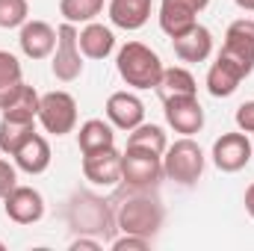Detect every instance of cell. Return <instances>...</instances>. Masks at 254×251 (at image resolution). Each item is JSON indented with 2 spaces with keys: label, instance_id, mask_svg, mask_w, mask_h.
<instances>
[{
  "label": "cell",
  "instance_id": "cell-29",
  "mask_svg": "<svg viewBox=\"0 0 254 251\" xmlns=\"http://www.w3.org/2000/svg\"><path fill=\"white\" fill-rule=\"evenodd\" d=\"M110 246H113V251H145L151 246V240L136 237V234H125V237H113Z\"/></svg>",
  "mask_w": 254,
  "mask_h": 251
},
{
  "label": "cell",
  "instance_id": "cell-3",
  "mask_svg": "<svg viewBox=\"0 0 254 251\" xmlns=\"http://www.w3.org/2000/svg\"><path fill=\"white\" fill-rule=\"evenodd\" d=\"M116 68H119L122 80L127 86H133V89H157V83L163 77L160 57L148 45H142V42H127L125 48L119 51Z\"/></svg>",
  "mask_w": 254,
  "mask_h": 251
},
{
  "label": "cell",
  "instance_id": "cell-6",
  "mask_svg": "<svg viewBox=\"0 0 254 251\" xmlns=\"http://www.w3.org/2000/svg\"><path fill=\"white\" fill-rule=\"evenodd\" d=\"M39 122L48 133L65 136L77 127V101L68 92H48L39 101Z\"/></svg>",
  "mask_w": 254,
  "mask_h": 251
},
{
  "label": "cell",
  "instance_id": "cell-7",
  "mask_svg": "<svg viewBox=\"0 0 254 251\" xmlns=\"http://www.w3.org/2000/svg\"><path fill=\"white\" fill-rule=\"evenodd\" d=\"M51 71L60 83H71L83 74V54H80V45H77V27L68 24V21L57 30V51H54Z\"/></svg>",
  "mask_w": 254,
  "mask_h": 251
},
{
  "label": "cell",
  "instance_id": "cell-5",
  "mask_svg": "<svg viewBox=\"0 0 254 251\" xmlns=\"http://www.w3.org/2000/svg\"><path fill=\"white\" fill-rule=\"evenodd\" d=\"M163 157L145 148H127L122 154V184L136 192H151L163 181Z\"/></svg>",
  "mask_w": 254,
  "mask_h": 251
},
{
  "label": "cell",
  "instance_id": "cell-32",
  "mask_svg": "<svg viewBox=\"0 0 254 251\" xmlns=\"http://www.w3.org/2000/svg\"><path fill=\"white\" fill-rule=\"evenodd\" d=\"M101 246H104V243H101L98 237H83V234H77V237L71 240V249H74V251H80V249L98 251V249H101Z\"/></svg>",
  "mask_w": 254,
  "mask_h": 251
},
{
  "label": "cell",
  "instance_id": "cell-2",
  "mask_svg": "<svg viewBox=\"0 0 254 251\" xmlns=\"http://www.w3.org/2000/svg\"><path fill=\"white\" fill-rule=\"evenodd\" d=\"M163 219H166L163 204L151 192H136V189H130V195L116 210V228L122 234H136L145 240H154L160 234Z\"/></svg>",
  "mask_w": 254,
  "mask_h": 251
},
{
  "label": "cell",
  "instance_id": "cell-22",
  "mask_svg": "<svg viewBox=\"0 0 254 251\" xmlns=\"http://www.w3.org/2000/svg\"><path fill=\"white\" fill-rule=\"evenodd\" d=\"M157 95L160 101H169V98H184V95H198V83L187 68L175 65V68H163V77L157 83Z\"/></svg>",
  "mask_w": 254,
  "mask_h": 251
},
{
  "label": "cell",
  "instance_id": "cell-25",
  "mask_svg": "<svg viewBox=\"0 0 254 251\" xmlns=\"http://www.w3.org/2000/svg\"><path fill=\"white\" fill-rule=\"evenodd\" d=\"M36 133V122H12V119H0V151L6 157H12L24 142L27 136Z\"/></svg>",
  "mask_w": 254,
  "mask_h": 251
},
{
  "label": "cell",
  "instance_id": "cell-12",
  "mask_svg": "<svg viewBox=\"0 0 254 251\" xmlns=\"http://www.w3.org/2000/svg\"><path fill=\"white\" fill-rule=\"evenodd\" d=\"M3 210L15 225H36L45 216V198L33 187H15L3 198Z\"/></svg>",
  "mask_w": 254,
  "mask_h": 251
},
{
  "label": "cell",
  "instance_id": "cell-35",
  "mask_svg": "<svg viewBox=\"0 0 254 251\" xmlns=\"http://www.w3.org/2000/svg\"><path fill=\"white\" fill-rule=\"evenodd\" d=\"M0 251H6V246H3V243H0Z\"/></svg>",
  "mask_w": 254,
  "mask_h": 251
},
{
  "label": "cell",
  "instance_id": "cell-11",
  "mask_svg": "<svg viewBox=\"0 0 254 251\" xmlns=\"http://www.w3.org/2000/svg\"><path fill=\"white\" fill-rule=\"evenodd\" d=\"M252 160V142L246 133H222L213 142V166L225 175L243 172Z\"/></svg>",
  "mask_w": 254,
  "mask_h": 251
},
{
  "label": "cell",
  "instance_id": "cell-16",
  "mask_svg": "<svg viewBox=\"0 0 254 251\" xmlns=\"http://www.w3.org/2000/svg\"><path fill=\"white\" fill-rule=\"evenodd\" d=\"M12 157H15V166H18L21 172H27V175H42V172H48V166H51V145H48V139H45L42 133H30L27 142H24Z\"/></svg>",
  "mask_w": 254,
  "mask_h": 251
},
{
  "label": "cell",
  "instance_id": "cell-19",
  "mask_svg": "<svg viewBox=\"0 0 254 251\" xmlns=\"http://www.w3.org/2000/svg\"><path fill=\"white\" fill-rule=\"evenodd\" d=\"M39 101H42V95H39L33 86L21 83V86L3 101L0 116H3V119H12V122H36V119H39Z\"/></svg>",
  "mask_w": 254,
  "mask_h": 251
},
{
  "label": "cell",
  "instance_id": "cell-31",
  "mask_svg": "<svg viewBox=\"0 0 254 251\" xmlns=\"http://www.w3.org/2000/svg\"><path fill=\"white\" fill-rule=\"evenodd\" d=\"M237 127L243 133H254V101H246L237 107Z\"/></svg>",
  "mask_w": 254,
  "mask_h": 251
},
{
  "label": "cell",
  "instance_id": "cell-24",
  "mask_svg": "<svg viewBox=\"0 0 254 251\" xmlns=\"http://www.w3.org/2000/svg\"><path fill=\"white\" fill-rule=\"evenodd\" d=\"M127 148H145V151H154V154H166V148H169V142H166V133H163V127L157 125H142L133 127L130 130V136H127Z\"/></svg>",
  "mask_w": 254,
  "mask_h": 251
},
{
  "label": "cell",
  "instance_id": "cell-14",
  "mask_svg": "<svg viewBox=\"0 0 254 251\" xmlns=\"http://www.w3.org/2000/svg\"><path fill=\"white\" fill-rule=\"evenodd\" d=\"M18 45L27 60H48L57 51V30L48 21H27L21 27Z\"/></svg>",
  "mask_w": 254,
  "mask_h": 251
},
{
  "label": "cell",
  "instance_id": "cell-10",
  "mask_svg": "<svg viewBox=\"0 0 254 251\" xmlns=\"http://www.w3.org/2000/svg\"><path fill=\"white\" fill-rule=\"evenodd\" d=\"M83 175L95 187H119L122 184V151L116 145L83 154Z\"/></svg>",
  "mask_w": 254,
  "mask_h": 251
},
{
  "label": "cell",
  "instance_id": "cell-9",
  "mask_svg": "<svg viewBox=\"0 0 254 251\" xmlns=\"http://www.w3.org/2000/svg\"><path fill=\"white\" fill-rule=\"evenodd\" d=\"M210 6V0H163L160 3V30L169 39L190 33L198 24V15Z\"/></svg>",
  "mask_w": 254,
  "mask_h": 251
},
{
  "label": "cell",
  "instance_id": "cell-33",
  "mask_svg": "<svg viewBox=\"0 0 254 251\" xmlns=\"http://www.w3.org/2000/svg\"><path fill=\"white\" fill-rule=\"evenodd\" d=\"M246 213H249V216L254 219V184L246 189Z\"/></svg>",
  "mask_w": 254,
  "mask_h": 251
},
{
  "label": "cell",
  "instance_id": "cell-23",
  "mask_svg": "<svg viewBox=\"0 0 254 251\" xmlns=\"http://www.w3.org/2000/svg\"><path fill=\"white\" fill-rule=\"evenodd\" d=\"M77 145L83 154L89 151H98V148H107V145H116V133L113 127L107 125L104 119H89L80 125V133H77Z\"/></svg>",
  "mask_w": 254,
  "mask_h": 251
},
{
  "label": "cell",
  "instance_id": "cell-27",
  "mask_svg": "<svg viewBox=\"0 0 254 251\" xmlns=\"http://www.w3.org/2000/svg\"><path fill=\"white\" fill-rule=\"evenodd\" d=\"M24 80H21V63H18V57H12L9 51H0V107H3V101Z\"/></svg>",
  "mask_w": 254,
  "mask_h": 251
},
{
  "label": "cell",
  "instance_id": "cell-21",
  "mask_svg": "<svg viewBox=\"0 0 254 251\" xmlns=\"http://www.w3.org/2000/svg\"><path fill=\"white\" fill-rule=\"evenodd\" d=\"M151 18V0H110V21L119 30H139Z\"/></svg>",
  "mask_w": 254,
  "mask_h": 251
},
{
  "label": "cell",
  "instance_id": "cell-26",
  "mask_svg": "<svg viewBox=\"0 0 254 251\" xmlns=\"http://www.w3.org/2000/svg\"><path fill=\"white\" fill-rule=\"evenodd\" d=\"M60 12L68 24H89L104 12V0H60Z\"/></svg>",
  "mask_w": 254,
  "mask_h": 251
},
{
  "label": "cell",
  "instance_id": "cell-1",
  "mask_svg": "<svg viewBox=\"0 0 254 251\" xmlns=\"http://www.w3.org/2000/svg\"><path fill=\"white\" fill-rule=\"evenodd\" d=\"M65 222L74 234L98 237L101 243H110L116 231V213L110 201H104L95 192H74L65 207Z\"/></svg>",
  "mask_w": 254,
  "mask_h": 251
},
{
  "label": "cell",
  "instance_id": "cell-8",
  "mask_svg": "<svg viewBox=\"0 0 254 251\" xmlns=\"http://www.w3.org/2000/svg\"><path fill=\"white\" fill-rule=\"evenodd\" d=\"M219 57L231 60L237 68H243V74L249 77L254 71V21L240 18L228 27L225 33V45L219 51Z\"/></svg>",
  "mask_w": 254,
  "mask_h": 251
},
{
  "label": "cell",
  "instance_id": "cell-17",
  "mask_svg": "<svg viewBox=\"0 0 254 251\" xmlns=\"http://www.w3.org/2000/svg\"><path fill=\"white\" fill-rule=\"evenodd\" d=\"M172 45H175V54L181 63H204L213 54V33L207 27L195 24L190 33L172 39Z\"/></svg>",
  "mask_w": 254,
  "mask_h": 251
},
{
  "label": "cell",
  "instance_id": "cell-4",
  "mask_svg": "<svg viewBox=\"0 0 254 251\" xmlns=\"http://www.w3.org/2000/svg\"><path fill=\"white\" fill-rule=\"evenodd\" d=\"M163 175L169 181L181 184V187H195L198 184V178L204 175V151L192 136H184V139H178L175 145L166 148Z\"/></svg>",
  "mask_w": 254,
  "mask_h": 251
},
{
  "label": "cell",
  "instance_id": "cell-20",
  "mask_svg": "<svg viewBox=\"0 0 254 251\" xmlns=\"http://www.w3.org/2000/svg\"><path fill=\"white\" fill-rule=\"evenodd\" d=\"M77 45H80V54L83 57H89V60H107L113 54V48H116V36H113L110 27L89 21L77 33Z\"/></svg>",
  "mask_w": 254,
  "mask_h": 251
},
{
  "label": "cell",
  "instance_id": "cell-30",
  "mask_svg": "<svg viewBox=\"0 0 254 251\" xmlns=\"http://www.w3.org/2000/svg\"><path fill=\"white\" fill-rule=\"evenodd\" d=\"M15 187H18V172H15V166L6 163V160H0V198H6Z\"/></svg>",
  "mask_w": 254,
  "mask_h": 251
},
{
  "label": "cell",
  "instance_id": "cell-13",
  "mask_svg": "<svg viewBox=\"0 0 254 251\" xmlns=\"http://www.w3.org/2000/svg\"><path fill=\"white\" fill-rule=\"evenodd\" d=\"M166 107V122L175 127V133L192 136L204 127V107L198 104V95H184V98H169L163 101Z\"/></svg>",
  "mask_w": 254,
  "mask_h": 251
},
{
  "label": "cell",
  "instance_id": "cell-34",
  "mask_svg": "<svg viewBox=\"0 0 254 251\" xmlns=\"http://www.w3.org/2000/svg\"><path fill=\"white\" fill-rule=\"evenodd\" d=\"M240 9H246V12H254V0H234Z\"/></svg>",
  "mask_w": 254,
  "mask_h": 251
},
{
  "label": "cell",
  "instance_id": "cell-28",
  "mask_svg": "<svg viewBox=\"0 0 254 251\" xmlns=\"http://www.w3.org/2000/svg\"><path fill=\"white\" fill-rule=\"evenodd\" d=\"M27 15H30V3L27 0H0V30L24 27Z\"/></svg>",
  "mask_w": 254,
  "mask_h": 251
},
{
  "label": "cell",
  "instance_id": "cell-18",
  "mask_svg": "<svg viewBox=\"0 0 254 251\" xmlns=\"http://www.w3.org/2000/svg\"><path fill=\"white\" fill-rule=\"evenodd\" d=\"M243 80H246L243 68H237L225 57H216V63L210 65V71H207V92L213 98H231L240 89Z\"/></svg>",
  "mask_w": 254,
  "mask_h": 251
},
{
  "label": "cell",
  "instance_id": "cell-15",
  "mask_svg": "<svg viewBox=\"0 0 254 251\" xmlns=\"http://www.w3.org/2000/svg\"><path fill=\"white\" fill-rule=\"evenodd\" d=\"M104 110H107L110 125L119 127V130H127V133L145 122V104L136 95H130V92H113L107 98V107Z\"/></svg>",
  "mask_w": 254,
  "mask_h": 251
}]
</instances>
